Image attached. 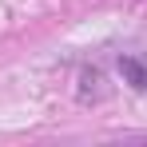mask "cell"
Wrapping results in <instances>:
<instances>
[{
    "label": "cell",
    "instance_id": "1",
    "mask_svg": "<svg viewBox=\"0 0 147 147\" xmlns=\"http://www.w3.org/2000/svg\"><path fill=\"white\" fill-rule=\"evenodd\" d=\"M119 76L135 88V92H147V68L139 56H119Z\"/></svg>",
    "mask_w": 147,
    "mask_h": 147
}]
</instances>
